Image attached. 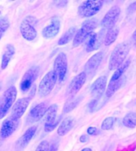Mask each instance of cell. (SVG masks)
I'll use <instances>...</instances> for the list:
<instances>
[{
	"instance_id": "6da1fadb",
	"label": "cell",
	"mask_w": 136,
	"mask_h": 151,
	"mask_svg": "<svg viewBox=\"0 0 136 151\" xmlns=\"http://www.w3.org/2000/svg\"><path fill=\"white\" fill-rule=\"evenodd\" d=\"M130 49V44L129 42H122L118 44L110 55L109 60V69L115 70L117 68H119L124 62Z\"/></svg>"
},
{
	"instance_id": "7a4b0ae2",
	"label": "cell",
	"mask_w": 136,
	"mask_h": 151,
	"mask_svg": "<svg viewBox=\"0 0 136 151\" xmlns=\"http://www.w3.org/2000/svg\"><path fill=\"white\" fill-rule=\"evenodd\" d=\"M97 26L98 20L96 19H90L85 21L79 30L76 32L73 40V46L77 47L80 45L92 32H94V30L95 29Z\"/></svg>"
},
{
	"instance_id": "3957f363",
	"label": "cell",
	"mask_w": 136,
	"mask_h": 151,
	"mask_svg": "<svg viewBox=\"0 0 136 151\" xmlns=\"http://www.w3.org/2000/svg\"><path fill=\"white\" fill-rule=\"evenodd\" d=\"M16 96L17 89L14 86H11L4 92L0 101V119H3L7 114L9 109L14 105Z\"/></svg>"
},
{
	"instance_id": "277c9868",
	"label": "cell",
	"mask_w": 136,
	"mask_h": 151,
	"mask_svg": "<svg viewBox=\"0 0 136 151\" xmlns=\"http://www.w3.org/2000/svg\"><path fill=\"white\" fill-rule=\"evenodd\" d=\"M35 94V86L34 85L32 88V90L29 93V95L26 97H23L18 100L15 102L11 109V116L15 119H19L21 116L26 112V109L29 106L30 103L34 98Z\"/></svg>"
},
{
	"instance_id": "5b68a950",
	"label": "cell",
	"mask_w": 136,
	"mask_h": 151,
	"mask_svg": "<svg viewBox=\"0 0 136 151\" xmlns=\"http://www.w3.org/2000/svg\"><path fill=\"white\" fill-rule=\"evenodd\" d=\"M58 77L54 71H50L41 80L38 85V94L41 96H46L54 89Z\"/></svg>"
},
{
	"instance_id": "8992f818",
	"label": "cell",
	"mask_w": 136,
	"mask_h": 151,
	"mask_svg": "<svg viewBox=\"0 0 136 151\" xmlns=\"http://www.w3.org/2000/svg\"><path fill=\"white\" fill-rule=\"evenodd\" d=\"M103 1H84L78 7V15L83 18H89L96 15L103 6Z\"/></svg>"
},
{
	"instance_id": "52a82bcc",
	"label": "cell",
	"mask_w": 136,
	"mask_h": 151,
	"mask_svg": "<svg viewBox=\"0 0 136 151\" xmlns=\"http://www.w3.org/2000/svg\"><path fill=\"white\" fill-rule=\"evenodd\" d=\"M37 20L35 17L27 16L23 20L20 24V32L23 37L28 41H32L37 36V32L35 27V24Z\"/></svg>"
},
{
	"instance_id": "ba28073f",
	"label": "cell",
	"mask_w": 136,
	"mask_h": 151,
	"mask_svg": "<svg viewBox=\"0 0 136 151\" xmlns=\"http://www.w3.org/2000/svg\"><path fill=\"white\" fill-rule=\"evenodd\" d=\"M68 63H67V55L64 52L58 54L54 62V72L57 75L58 81L60 82L63 81L67 76Z\"/></svg>"
},
{
	"instance_id": "9c48e42d",
	"label": "cell",
	"mask_w": 136,
	"mask_h": 151,
	"mask_svg": "<svg viewBox=\"0 0 136 151\" xmlns=\"http://www.w3.org/2000/svg\"><path fill=\"white\" fill-rule=\"evenodd\" d=\"M57 112H58V105L55 104L51 105L47 109L45 113V126H44V130L46 133L54 130L59 123L60 118L57 119Z\"/></svg>"
},
{
	"instance_id": "30bf717a",
	"label": "cell",
	"mask_w": 136,
	"mask_h": 151,
	"mask_svg": "<svg viewBox=\"0 0 136 151\" xmlns=\"http://www.w3.org/2000/svg\"><path fill=\"white\" fill-rule=\"evenodd\" d=\"M38 72H39L38 68L36 66H33L25 73L19 84L20 90L23 93L28 92L30 88L32 87V84L38 76Z\"/></svg>"
},
{
	"instance_id": "8fae6325",
	"label": "cell",
	"mask_w": 136,
	"mask_h": 151,
	"mask_svg": "<svg viewBox=\"0 0 136 151\" xmlns=\"http://www.w3.org/2000/svg\"><path fill=\"white\" fill-rule=\"evenodd\" d=\"M121 9L118 6H114L107 12L103 19L101 21V26L106 29H110L115 27V23L119 20Z\"/></svg>"
},
{
	"instance_id": "7c38bea8",
	"label": "cell",
	"mask_w": 136,
	"mask_h": 151,
	"mask_svg": "<svg viewBox=\"0 0 136 151\" xmlns=\"http://www.w3.org/2000/svg\"><path fill=\"white\" fill-rule=\"evenodd\" d=\"M19 125V119H15L11 116L7 117L2 124L0 129V137L2 139H6L11 136L16 129Z\"/></svg>"
},
{
	"instance_id": "4fadbf2b",
	"label": "cell",
	"mask_w": 136,
	"mask_h": 151,
	"mask_svg": "<svg viewBox=\"0 0 136 151\" xmlns=\"http://www.w3.org/2000/svg\"><path fill=\"white\" fill-rule=\"evenodd\" d=\"M47 109H48V105L46 102H42L40 104L35 105L34 108H32L26 118L28 123L38 122L45 115Z\"/></svg>"
},
{
	"instance_id": "5bb4252c",
	"label": "cell",
	"mask_w": 136,
	"mask_h": 151,
	"mask_svg": "<svg viewBox=\"0 0 136 151\" xmlns=\"http://www.w3.org/2000/svg\"><path fill=\"white\" fill-rule=\"evenodd\" d=\"M103 31H101L98 33L92 32L88 37L86 39L87 44H86V49L88 52H93L98 49L101 46L102 42L103 40Z\"/></svg>"
},
{
	"instance_id": "9a60e30c",
	"label": "cell",
	"mask_w": 136,
	"mask_h": 151,
	"mask_svg": "<svg viewBox=\"0 0 136 151\" xmlns=\"http://www.w3.org/2000/svg\"><path fill=\"white\" fill-rule=\"evenodd\" d=\"M60 19L58 17H53L49 25L45 27L42 31V35L46 39H53L58 35L60 30Z\"/></svg>"
},
{
	"instance_id": "2e32d148",
	"label": "cell",
	"mask_w": 136,
	"mask_h": 151,
	"mask_svg": "<svg viewBox=\"0 0 136 151\" xmlns=\"http://www.w3.org/2000/svg\"><path fill=\"white\" fill-rule=\"evenodd\" d=\"M103 59V52H98L92 55L85 64L84 73H86V75H91L95 73L101 64Z\"/></svg>"
},
{
	"instance_id": "e0dca14e",
	"label": "cell",
	"mask_w": 136,
	"mask_h": 151,
	"mask_svg": "<svg viewBox=\"0 0 136 151\" xmlns=\"http://www.w3.org/2000/svg\"><path fill=\"white\" fill-rule=\"evenodd\" d=\"M86 80H87V75L84 72H82L77 76H75L72 79V81L68 87V93L70 96H74L76 93H78V91L81 89L83 84H85Z\"/></svg>"
},
{
	"instance_id": "ac0fdd59",
	"label": "cell",
	"mask_w": 136,
	"mask_h": 151,
	"mask_svg": "<svg viewBox=\"0 0 136 151\" xmlns=\"http://www.w3.org/2000/svg\"><path fill=\"white\" fill-rule=\"evenodd\" d=\"M107 78L105 76H102L95 81L90 87V94L91 96L96 98H98L104 93L107 87Z\"/></svg>"
},
{
	"instance_id": "d6986e66",
	"label": "cell",
	"mask_w": 136,
	"mask_h": 151,
	"mask_svg": "<svg viewBox=\"0 0 136 151\" xmlns=\"http://www.w3.org/2000/svg\"><path fill=\"white\" fill-rule=\"evenodd\" d=\"M36 130H37V127L35 125H33L31 127H30L28 129H26V131L23 134V136L18 140L17 143H16V146L18 148H24L25 146L28 145L33 138V137L35 136Z\"/></svg>"
},
{
	"instance_id": "ffe728a7",
	"label": "cell",
	"mask_w": 136,
	"mask_h": 151,
	"mask_svg": "<svg viewBox=\"0 0 136 151\" xmlns=\"http://www.w3.org/2000/svg\"><path fill=\"white\" fill-rule=\"evenodd\" d=\"M15 48L11 44H7L6 47L3 50V55H2V61H1V68L4 70L8 66L10 61L11 60L13 55H15Z\"/></svg>"
},
{
	"instance_id": "44dd1931",
	"label": "cell",
	"mask_w": 136,
	"mask_h": 151,
	"mask_svg": "<svg viewBox=\"0 0 136 151\" xmlns=\"http://www.w3.org/2000/svg\"><path fill=\"white\" fill-rule=\"evenodd\" d=\"M75 125V120L71 116H67L65 119L61 122L58 128L57 133L59 136H64L68 134L70 129L74 127Z\"/></svg>"
},
{
	"instance_id": "7402d4cb",
	"label": "cell",
	"mask_w": 136,
	"mask_h": 151,
	"mask_svg": "<svg viewBox=\"0 0 136 151\" xmlns=\"http://www.w3.org/2000/svg\"><path fill=\"white\" fill-rule=\"evenodd\" d=\"M122 82H123L122 77L119 79V80H117V81H110V83L108 84L107 90H106V96H107V97L110 98V97L113 96L114 94L120 88L122 84Z\"/></svg>"
},
{
	"instance_id": "603a6c76",
	"label": "cell",
	"mask_w": 136,
	"mask_h": 151,
	"mask_svg": "<svg viewBox=\"0 0 136 151\" xmlns=\"http://www.w3.org/2000/svg\"><path fill=\"white\" fill-rule=\"evenodd\" d=\"M76 32H77V29L75 27H70L69 29L67 30V32H64L63 35H62L59 39V40L58 41V44L60 46L65 45L69 43L70 41L72 39H74L75 35Z\"/></svg>"
},
{
	"instance_id": "cb8c5ba5",
	"label": "cell",
	"mask_w": 136,
	"mask_h": 151,
	"mask_svg": "<svg viewBox=\"0 0 136 151\" xmlns=\"http://www.w3.org/2000/svg\"><path fill=\"white\" fill-rule=\"evenodd\" d=\"M119 33V30L117 27H112L107 31L104 37V44L106 46H109L116 40Z\"/></svg>"
},
{
	"instance_id": "d4e9b609",
	"label": "cell",
	"mask_w": 136,
	"mask_h": 151,
	"mask_svg": "<svg viewBox=\"0 0 136 151\" xmlns=\"http://www.w3.org/2000/svg\"><path fill=\"white\" fill-rule=\"evenodd\" d=\"M130 63V60H128L127 61H124L119 68H117L115 71V73H114L113 76H112V77L110 79V81H117V80L122 78L123 73L127 71V69L128 67H129Z\"/></svg>"
},
{
	"instance_id": "484cf974",
	"label": "cell",
	"mask_w": 136,
	"mask_h": 151,
	"mask_svg": "<svg viewBox=\"0 0 136 151\" xmlns=\"http://www.w3.org/2000/svg\"><path fill=\"white\" fill-rule=\"evenodd\" d=\"M122 124L124 126L130 129H134L136 127V113H129L123 117Z\"/></svg>"
},
{
	"instance_id": "4316f807",
	"label": "cell",
	"mask_w": 136,
	"mask_h": 151,
	"mask_svg": "<svg viewBox=\"0 0 136 151\" xmlns=\"http://www.w3.org/2000/svg\"><path fill=\"white\" fill-rule=\"evenodd\" d=\"M115 122V118L113 117V116L107 117L102 123L101 129L103 130H110V129L113 128Z\"/></svg>"
},
{
	"instance_id": "83f0119b",
	"label": "cell",
	"mask_w": 136,
	"mask_h": 151,
	"mask_svg": "<svg viewBox=\"0 0 136 151\" xmlns=\"http://www.w3.org/2000/svg\"><path fill=\"white\" fill-rule=\"evenodd\" d=\"M78 101H79V100H78V98H74L72 99L70 101H68L65 105V106H64V109H63V112L65 113H69V112H70L71 110H73L77 106V105L78 104Z\"/></svg>"
},
{
	"instance_id": "f1b7e54d",
	"label": "cell",
	"mask_w": 136,
	"mask_h": 151,
	"mask_svg": "<svg viewBox=\"0 0 136 151\" xmlns=\"http://www.w3.org/2000/svg\"><path fill=\"white\" fill-rule=\"evenodd\" d=\"M9 27H10V22H9L8 18L5 16L0 18V32L2 34L8 29Z\"/></svg>"
},
{
	"instance_id": "f546056e",
	"label": "cell",
	"mask_w": 136,
	"mask_h": 151,
	"mask_svg": "<svg viewBox=\"0 0 136 151\" xmlns=\"http://www.w3.org/2000/svg\"><path fill=\"white\" fill-rule=\"evenodd\" d=\"M49 142L47 141H43L39 143L35 151H48L49 150Z\"/></svg>"
},
{
	"instance_id": "4dcf8cb0",
	"label": "cell",
	"mask_w": 136,
	"mask_h": 151,
	"mask_svg": "<svg viewBox=\"0 0 136 151\" xmlns=\"http://www.w3.org/2000/svg\"><path fill=\"white\" fill-rule=\"evenodd\" d=\"M87 134L89 135H97L98 134V130L95 127H89L87 129Z\"/></svg>"
},
{
	"instance_id": "1f68e13d",
	"label": "cell",
	"mask_w": 136,
	"mask_h": 151,
	"mask_svg": "<svg viewBox=\"0 0 136 151\" xmlns=\"http://www.w3.org/2000/svg\"><path fill=\"white\" fill-rule=\"evenodd\" d=\"M135 11H136V2H135L133 4H131V5L129 6V8H128V14L133 13V12H135Z\"/></svg>"
},
{
	"instance_id": "d6a6232c",
	"label": "cell",
	"mask_w": 136,
	"mask_h": 151,
	"mask_svg": "<svg viewBox=\"0 0 136 151\" xmlns=\"http://www.w3.org/2000/svg\"><path fill=\"white\" fill-rule=\"evenodd\" d=\"M88 140H89V137H88V136H87V135H86V134L82 135V136L80 137V138H79V141H80V142L83 143L87 142Z\"/></svg>"
},
{
	"instance_id": "836d02e7",
	"label": "cell",
	"mask_w": 136,
	"mask_h": 151,
	"mask_svg": "<svg viewBox=\"0 0 136 151\" xmlns=\"http://www.w3.org/2000/svg\"><path fill=\"white\" fill-rule=\"evenodd\" d=\"M58 150V145L57 143H53L51 146H49V150L48 151H57Z\"/></svg>"
},
{
	"instance_id": "e575fe53",
	"label": "cell",
	"mask_w": 136,
	"mask_h": 151,
	"mask_svg": "<svg viewBox=\"0 0 136 151\" xmlns=\"http://www.w3.org/2000/svg\"><path fill=\"white\" fill-rule=\"evenodd\" d=\"M132 40H133V42H134V44H135V46L136 47V29H135V31L134 32L133 35H132Z\"/></svg>"
},
{
	"instance_id": "d590c367",
	"label": "cell",
	"mask_w": 136,
	"mask_h": 151,
	"mask_svg": "<svg viewBox=\"0 0 136 151\" xmlns=\"http://www.w3.org/2000/svg\"><path fill=\"white\" fill-rule=\"evenodd\" d=\"M81 151H92V150L90 148H84V149H83Z\"/></svg>"
},
{
	"instance_id": "8d00e7d4",
	"label": "cell",
	"mask_w": 136,
	"mask_h": 151,
	"mask_svg": "<svg viewBox=\"0 0 136 151\" xmlns=\"http://www.w3.org/2000/svg\"><path fill=\"white\" fill-rule=\"evenodd\" d=\"M2 143H3V139L2 138H0V146L2 145Z\"/></svg>"
},
{
	"instance_id": "74e56055",
	"label": "cell",
	"mask_w": 136,
	"mask_h": 151,
	"mask_svg": "<svg viewBox=\"0 0 136 151\" xmlns=\"http://www.w3.org/2000/svg\"><path fill=\"white\" fill-rule=\"evenodd\" d=\"M2 36H3V34H2V33L0 32V40L2 39Z\"/></svg>"
},
{
	"instance_id": "f35d334b",
	"label": "cell",
	"mask_w": 136,
	"mask_h": 151,
	"mask_svg": "<svg viewBox=\"0 0 136 151\" xmlns=\"http://www.w3.org/2000/svg\"><path fill=\"white\" fill-rule=\"evenodd\" d=\"M0 89H1V84H0Z\"/></svg>"
},
{
	"instance_id": "ab89813d",
	"label": "cell",
	"mask_w": 136,
	"mask_h": 151,
	"mask_svg": "<svg viewBox=\"0 0 136 151\" xmlns=\"http://www.w3.org/2000/svg\"><path fill=\"white\" fill-rule=\"evenodd\" d=\"M0 14H1V12H0Z\"/></svg>"
}]
</instances>
